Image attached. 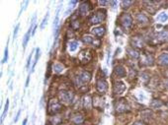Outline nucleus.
<instances>
[{
  "label": "nucleus",
  "instance_id": "obj_1",
  "mask_svg": "<svg viewBox=\"0 0 168 125\" xmlns=\"http://www.w3.org/2000/svg\"><path fill=\"white\" fill-rule=\"evenodd\" d=\"M90 80H91V74L87 71H83L75 77L74 84L76 87H80V86H83L85 84L89 83Z\"/></svg>",
  "mask_w": 168,
  "mask_h": 125
},
{
  "label": "nucleus",
  "instance_id": "obj_2",
  "mask_svg": "<svg viewBox=\"0 0 168 125\" xmlns=\"http://www.w3.org/2000/svg\"><path fill=\"white\" fill-rule=\"evenodd\" d=\"M62 109V105L57 98H50L48 105V112L49 114H57Z\"/></svg>",
  "mask_w": 168,
  "mask_h": 125
},
{
  "label": "nucleus",
  "instance_id": "obj_3",
  "mask_svg": "<svg viewBox=\"0 0 168 125\" xmlns=\"http://www.w3.org/2000/svg\"><path fill=\"white\" fill-rule=\"evenodd\" d=\"M105 19H106V11L105 10H98L89 18V23L99 24V23H102Z\"/></svg>",
  "mask_w": 168,
  "mask_h": 125
},
{
  "label": "nucleus",
  "instance_id": "obj_4",
  "mask_svg": "<svg viewBox=\"0 0 168 125\" xmlns=\"http://www.w3.org/2000/svg\"><path fill=\"white\" fill-rule=\"evenodd\" d=\"M120 24L123 27V29L125 30H129L132 28L133 26V19L130 14L128 13H124V14L120 17Z\"/></svg>",
  "mask_w": 168,
  "mask_h": 125
},
{
  "label": "nucleus",
  "instance_id": "obj_5",
  "mask_svg": "<svg viewBox=\"0 0 168 125\" xmlns=\"http://www.w3.org/2000/svg\"><path fill=\"white\" fill-rule=\"evenodd\" d=\"M58 98L63 103H70L74 98V94L70 91H60L58 93Z\"/></svg>",
  "mask_w": 168,
  "mask_h": 125
},
{
  "label": "nucleus",
  "instance_id": "obj_6",
  "mask_svg": "<svg viewBox=\"0 0 168 125\" xmlns=\"http://www.w3.org/2000/svg\"><path fill=\"white\" fill-rule=\"evenodd\" d=\"M154 59L151 54H149L147 52H144L140 55V64L144 66H152Z\"/></svg>",
  "mask_w": 168,
  "mask_h": 125
},
{
  "label": "nucleus",
  "instance_id": "obj_7",
  "mask_svg": "<svg viewBox=\"0 0 168 125\" xmlns=\"http://www.w3.org/2000/svg\"><path fill=\"white\" fill-rule=\"evenodd\" d=\"M131 45L135 49H140L144 46V41L141 36H135L132 38Z\"/></svg>",
  "mask_w": 168,
  "mask_h": 125
},
{
  "label": "nucleus",
  "instance_id": "obj_8",
  "mask_svg": "<svg viewBox=\"0 0 168 125\" xmlns=\"http://www.w3.org/2000/svg\"><path fill=\"white\" fill-rule=\"evenodd\" d=\"M115 109H116V112H117V113H123V112H126V111L130 110V109H129L130 107H129L126 100H124V98L120 100L117 103H116Z\"/></svg>",
  "mask_w": 168,
  "mask_h": 125
},
{
  "label": "nucleus",
  "instance_id": "obj_9",
  "mask_svg": "<svg viewBox=\"0 0 168 125\" xmlns=\"http://www.w3.org/2000/svg\"><path fill=\"white\" fill-rule=\"evenodd\" d=\"M78 57H79V60L81 61V63L85 64V63H88L89 61H91L92 53L89 49H83V50L80 51Z\"/></svg>",
  "mask_w": 168,
  "mask_h": 125
},
{
  "label": "nucleus",
  "instance_id": "obj_10",
  "mask_svg": "<svg viewBox=\"0 0 168 125\" xmlns=\"http://www.w3.org/2000/svg\"><path fill=\"white\" fill-rule=\"evenodd\" d=\"M96 89L99 94H104L108 90V83L104 79H99L96 83Z\"/></svg>",
  "mask_w": 168,
  "mask_h": 125
},
{
  "label": "nucleus",
  "instance_id": "obj_11",
  "mask_svg": "<svg viewBox=\"0 0 168 125\" xmlns=\"http://www.w3.org/2000/svg\"><path fill=\"white\" fill-rule=\"evenodd\" d=\"M155 42L157 44H166L168 42V32H160L155 36Z\"/></svg>",
  "mask_w": 168,
  "mask_h": 125
},
{
  "label": "nucleus",
  "instance_id": "obj_12",
  "mask_svg": "<svg viewBox=\"0 0 168 125\" xmlns=\"http://www.w3.org/2000/svg\"><path fill=\"white\" fill-rule=\"evenodd\" d=\"M82 41H83L84 44H86V45H96L97 47L101 45L100 41L92 38L91 36H84L82 38Z\"/></svg>",
  "mask_w": 168,
  "mask_h": 125
},
{
  "label": "nucleus",
  "instance_id": "obj_13",
  "mask_svg": "<svg viewBox=\"0 0 168 125\" xmlns=\"http://www.w3.org/2000/svg\"><path fill=\"white\" fill-rule=\"evenodd\" d=\"M90 9H91V5H90V3L88 1L83 2V3L80 4V6L78 8V13L81 16H84L90 11Z\"/></svg>",
  "mask_w": 168,
  "mask_h": 125
},
{
  "label": "nucleus",
  "instance_id": "obj_14",
  "mask_svg": "<svg viewBox=\"0 0 168 125\" xmlns=\"http://www.w3.org/2000/svg\"><path fill=\"white\" fill-rule=\"evenodd\" d=\"M91 33L95 36L97 38H101L102 37H104V34L106 33V30L104 27H95L91 30Z\"/></svg>",
  "mask_w": 168,
  "mask_h": 125
},
{
  "label": "nucleus",
  "instance_id": "obj_15",
  "mask_svg": "<svg viewBox=\"0 0 168 125\" xmlns=\"http://www.w3.org/2000/svg\"><path fill=\"white\" fill-rule=\"evenodd\" d=\"M126 90V85H125L123 82H116L114 85V93L116 95H121L125 92Z\"/></svg>",
  "mask_w": 168,
  "mask_h": 125
},
{
  "label": "nucleus",
  "instance_id": "obj_16",
  "mask_svg": "<svg viewBox=\"0 0 168 125\" xmlns=\"http://www.w3.org/2000/svg\"><path fill=\"white\" fill-rule=\"evenodd\" d=\"M114 73L116 76H118L119 78H124V77H126V69H125L122 65H118L116 66L115 69H114Z\"/></svg>",
  "mask_w": 168,
  "mask_h": 125
},
{
  "label": "nucleus",
  "instance_id": "obj_17",
  "mask_svg": "<svg viewBox=\"0 0 168 125\" xmlns=\"http://www.w3.org/2000/svg\"><path fill=\"white\" fill-rule=\"evenodd\" d=\"M71 121L76 125H80L84 122V116L81 113H75L71 116Z\"/></svg>",
  "mask_w": 168,
  "mask_h": 125
},
{
  "label": "nucleus",
  "instance_id": "obj_18",
  "mask_svg": "<svg viewBox=\"0 0 168 125\" xmlns=\"http://www.w3.org/2000/svg\"><path fill=\"white\" fill-rule=\"evenodd\" d=\"M92 105H93V101L90 96H85L84 98H83V107L85 109H90L92 107Z\"/></svg>",
  "mask_w": 168,
  "mask_h": 125
},
{
  "label": "nucleus",
  "instance_id": "obj_19",
  "mask_svg": "<svg viewBox=\"0 0 168 125\" xmlns=\"http://www.w3.org/2000/svg\"><path fill=\"white\" fill-rule=\"evenodd\" d=\"M158 62L162 66H168V53H162L158 57Z\"/></svg>",
  "mask_w": 168,
  "mask_h": 125
},
{
  "label": "nucleus",
  "instance_id": "obj_20",
  "mask_svg": "<svg viewBox=\"0 0 168 125\" xmlns=\"http://www.w3.org/2000/svg\"><path fill=\"white\" fill-rule=\"evenodd\" d=\"M136 21L140 24H145V23H148V18H147V16L146 15L140 13V14L136 15Z\"/></svg>",
  "mask_w": 168,
  "mask_h": 125
},
{
  "label": "nucleus",
  "instance_id": "obj_21",
  "mask_svg": "<svg viewBox=\"0 0 168 125\" xmlns=\"http://www.w3.org/2000/svg\"><path fill=\"white\" fill-rule=\"evenodd\" d=\"M156 20L161 23H165L168 21V14L166 12H161L160 14H158V16L156 17Z\"/></svg>",
  "mask_w": 168,
  "mask_h": 125
},
{
  "label": "nucleus",
  "instance_id": "obj_22",
  "mask_svg": "<svg viewBox=\"0 0 168 125\" xmlns=\"http://www.w3.org/2000/svg\"><path fill=\"white\" fill-rule=\"evenodd\" d=\"M40 56H41V49L39 48V47H37L36 48V54H35V59H34L31 72H34V69H35V66H36V64L38 63V60H39V58H40Z\"/></svg>",
  "mask_w": 168,
  "mask_h": 125
},
{
  "label": "nucleus",
  "instance_id": "obj_23",
  "mask_svg": "<svg viewBox=\"0 0 168 125\" xmlns=\"http://www.w3.org/2000/svg\"><path fill=\"white\" fill-rule=\"evenodd\" d=\"M64 67L60 63H54L53 65V71L54 73H57V74H59V73H62L63 71Z\"/></svg>",
  "mask_w": 168,
  "mask_h": 125
},
{
  "label": "nucleus",
  "instance_id": "obj_24",
  "mask_svg": "<svg viewBox=\"0 0 168 125\" xmlns=\"http://www.w3.org/2000/svg\"><path fill=\"white\" fill-rule=\"evenodd\" d=\"M128 53H129V55H130L131 57L135 58V59H136V58H139V57H140L139 51H137L136 49H135V48H129V49H128Z\"/></svg>",
  "mask_w": 168,
  "mask_h": 125
},
{
  "label": "nucleus",
  "instance_id": "obj_25",
  "mask_svg": "<svg viewBox=\"0 0 168 125\" xmlns=\"http://www.w3.org/2000/svg\"><path fill=\"white\" fill-rule=\"evenodd\" d=\"M77 47H78V41H72L69 42V45H68V48H69V51H71V52L75 51Z\"/></svg>",
  "mask_w": 168,
  "mask_h": 125
},
{
  "label": "nucleus",
  "instance_id": "obj_26",
  "mask_svg": "<svg viewBox=\"0 0 168 125\" xmlns=\"http://www.w3.org/2000/svg\"><path fill=\"white\" fill-rule=\"evenodd\" d=\"M8 109H9V101L7 100V102L5 103V107H4V110H3V112H2V116H1V123H3L4 118L6 117V114L8 112Z\"/></svg>",
  "mask_w": 168,
  "mask_h": 125
},
{
  "label": "nucleus",
  "instance_id": "obj_27",
  "mask_svg": "<svg viewBox=\"0 0 168 125\" xmlns=\"http://www.w3.org/2000/svg\"><path fill=\"white\" fill-rule=\"evenodd\" d=\"M71 28L72 30H74V31H77V30L79 29L80 27V23H79V21L78 20H73L72 22H71Z\"/></svg>",
  "mask_w": 168,
  "mask_h": 125
},
{
  "label": "nucleus",
  "instance_id": "obj_28",
  "mask_svg": "<svg viewBox=\"0 0 168 125\" xmlns=\"http://www.w3.org/2000/svg\"><path fill=\"white\" fill-rule=\"evenodd\" d=\"M49 17H50V13L48 12L47 13V15L45 16V18H44V20H43V22H42V24H41V30H43L44 29L46 26H47V24H48V21H49Z\"/></svg>",
  "mask_w": 168,
  "mask_h": 125
},
{
  "label": "nucleus",
  "instance_id": "obj_29",
  "mask_svg": "<svg viewBox=\"0 0 168 125\" xmlns=\"http://www.w3.org/2000/svg\"><path fill=\"white\" fill-rule=\"evenodd\" d=\"M151 107H153V109H156V107H160L162 105V102L160 101H157V100H154L152 102H151Z\"/></svg>",
  "mask_w": 168,
  "mask_h": 125
},
{
  "label": "nucleus",
  "instance_id": "obj_30",
  "mask_svg": "<svg viewBox=\"0 0 168 125\" xmlns=\"http://www.w3.org/2000/svg\"><path fill=\"white\" fill-rule=\"evenodd\" d=\"M133 3V1H122V8L123 9H126V8H129L132 4Z\"/></svg>",
  "mask_w": 168,
  "mask_h": 125
},
{
  "label": "nucleus",
  "instance_id": "obj_31",
  "mask_svg": "<svg viewBox=\"0 0 168 125\" xmlns=\"http://www.w3.org/2000/svg\"><path fill=\"white\" fill-rule=\"evenodd\" d=\"M8 61V45L5 47V52H4V57L2 59V64L6 63Z\"/></svg>",
  "mask_w": 168,
  "mask_h": 125
},
{
  "label": "nucleus",
  "instance_id": "obj_32",
  "mask_svg": "<svg viewBox=\"0 0 168 125\" xmlns=\"http://www.w3.org/2000/svg\"><path fill=\"white\" fill-rule=\"evenodd\" d=\"M60 120H62V118H58V116H54V117L50 119V123H53L54 125V124H59Z\"/></svg>",
  "mask_w": 168,
  "mask_h": 125
},
{
  "label": "nucleus",
  "instance_id": "obj_33",
  "mask_svg": "<svg viewBox=\"0 0 168 125\" xmlns=\"http://www.w3.org/2000/svg\"><path fill=\"white\" fill-rule=\"evenodd\" d=\"M19 27H20V25L18 24L16 26V28H15V30H14V33H13V38H17V34H18V31H19Z\"/></svg>",
  "mask_w": 168,
  "mask_h": 125
},
{
  "label": "nucleus",
  "instance_id": "obj_34",
  "mask_svg": "<svg viewBox=\"0 0 168 125\" xmlns=\"http://www.w3.org/2000/svg\"><path fill=\"white\" fill-rule=\"evenodd\" d=\"M32 56H33V53H31L29 55V58H28V61H27V66H26V68L29 69L30 67V64H31V61H32Z\"/></svg>",
  "mask_w": 168,
  "mask_h": 125
},
{
  "label": "nucleus",
  "instance_id": "obj_35",
  "mask_svg": "<svg viewBox=\"0 0 168 125\" xmlns=\"http://www.w3.org/2000/svg\"><path fill=\"white\" fill-rule=\"evenodd\" d=\"M20 114H21V110H19V111H18V113H17L16 118L14 119V122H17V121H18V119H19V117H20Z\"/></svg>",
  "mask_w": 168,
  "mask_h": 125
},
{
  "label": "nucleus",
  "instance_id": "obj_36",
  "mask_svg": "<svg viewBox=\"0 0 168 125\" xmlns=\"http://www.w3.org/2000/svg\"><path fill=\"white\" fill-rule=\"evenodd\" d=\"M108 3H110L109 1H99V4H100V5L102 6H104V5H106V4H108Z\"/></svg>",
  "mask_w": 168,
  "mask_h": 125
},
{
  "label": "nucleus",
  "instance_id": "obj_37",
  "mask_svg": "<svg viewBox=\"0 0 168 125\" xmlns=\"http://www.w3.org/2000/svg\"><path fill=\"white\" fill-rule=\"evenodd\" d=\"M29 81H30V75L27 77V81H26V87H28V85H29Z\"/></svg>",
  "mask_w": 168,
  "mask_h": 125
},
{
  "label": "nucleus",
  "instance_id": "obj_38",
  "mask_svg": "<svg viewBox=\"0 0 168 125\" xmlns=\"http://www.w3.org/2000/svg\"><path fill=\"white\" fill-rule=\"evenodd\" d=\"M27 121H28V119H27V118H25V119H24V121H23V124H22V125H26V124H27Z\"/></svg>",
  "mask_w": 168,
  "mask_h": 125
},
{
  "label": "nucleus",
  "instance_id": "obj_39",
  "mask_svg": "<svg viewBox=\"0 0 168 125\" xmlns=\"http://www.w3.org/2000/svg\"><path fill=\"white\" fill-rule=\"evenodd\" d=\"M133 125H144V124L141 123V122H136V124H133Z\"/></svg>",
  "mask_w": 168,
  "mask_h": 125
},
{
  "label": "nucleus",
  "instance_id": "obj_40",
  "mask_svg": "<svg viewBox=\"0 0 168 125\" xmlns=\"http://www.w3.org/2000/svg\"><path fill=\"white\" fill-rule=\"evenodd\" d=\"M167 86H168V85H167Z\"/></svg>",
  "mask_w": 168,
  "mask_h": 125
}]
</instances>
